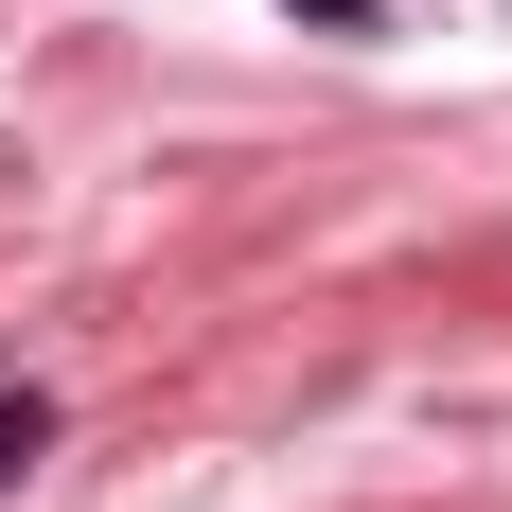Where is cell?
<instances>
[{
	"mask_svg": "<svg viewBox=\"0 0 512 512\" xmlns=\"http://www.w3.org/2000/svg\"><path fill=\"white\" fill-rule=\"evenodd\" d=\"M318 18H371V0H318Z\"/></svg>",
	"mask_w": 512,
	"mask_h": 512,
	"instance_id": "cell-2",
	"label": "cell"
},
{
	"mask_svg": "<svg viewBox=\"0 0 512 512\" xmlns=\"http://www.w3.org/2000/svg\"><path fill=\"white\" fill-rule=\"evenodd\" d=\"M36 460H53V407H36V389H0V495H18Z\"/></svg>",
	"mask_w": 512,
	"mask_h": 512,
	"instance_id": "cell-1",
	"label": "cell"
}]
</instances>
